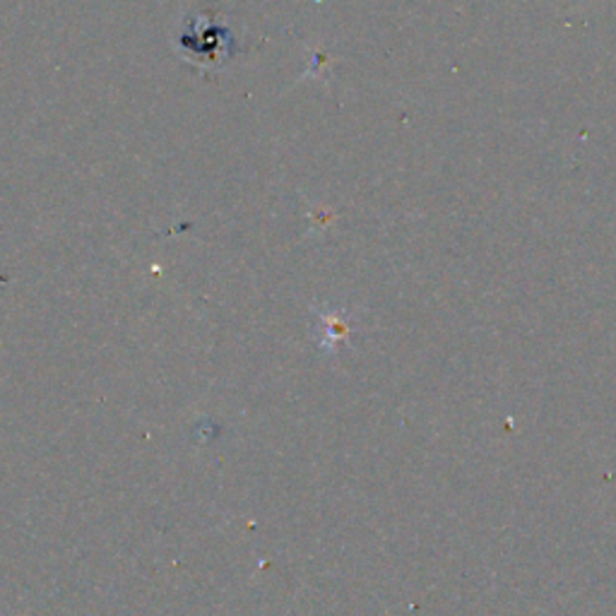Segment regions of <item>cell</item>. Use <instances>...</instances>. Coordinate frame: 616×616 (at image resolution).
Listing matches in <instances>:
<instances>
[{"mask_svg":"<svg viewBox=\"0 0 616 616\" xmlns=\"http://www.w3.org/2000/svg\"><path fill=\"white\" fill-rule=\"evenodd\" d=\"M224 29L219 27H210L207 22L201 17L195 20L191 27H185L179 37V51L189 53L191 61H201L203 56L215 59L219 53L224 51Z\"/></svg>","mask_w":616,"mask_h":616,"instance_id":"6da1fadb","label":"cell"}]
</instances>
